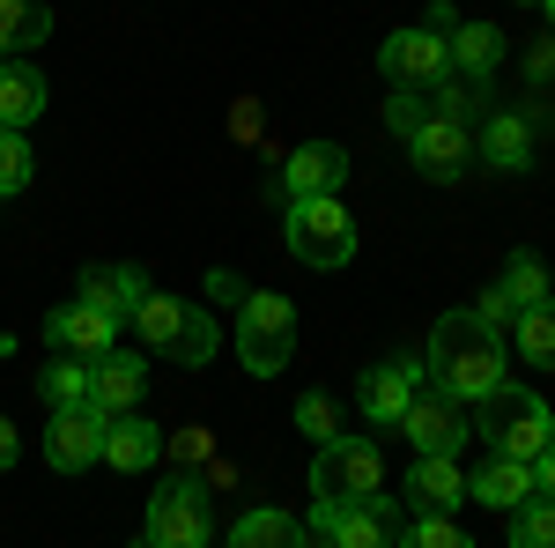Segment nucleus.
<instances>
[{
	"instance_id": "obj_1",
	"label": "nucleus",
	"mask_w": 555,
	"mask_h": 548,
	"mask_svg": "<svg viewBox=\"0 0 555 548\" xmlns=\"http://www.w3.org/2000/svg\"><path fill=\"white\" fill-rule=\"evenodd\" d=\"M429 385H444L452 400H481L489 385H504V334H489L474 311H444L429 327Z\"/></svg>"
},
{
	"instance_id": "obj_2",
	"label": "nucleus",
	"mask_w": 555,
	"mask_h": 548,
	"mask_svg": "<svg viewBox=\"0 0 555 548\" xmlns=\"http://www.w3.org/2000/svg\"><path fill=\"white\" fill-rule=\"evenodd\" d=\"M127 327L141 334L149 356H164L178 371H201V364H215V348H222V334H215V319L201 304H178V296H156V290L141 296V311H133Z\"/></svg>"
},
{
	"instance_id": "obj_3",
	"label": "nucleus",
	"mask_w": 555,
	"mask_h": 548,
	"mask_svg": "<svg viewBox=\"0 0 555 548\" xmlns=\"http://www.w3.org/2000/svg\"><path fill=\"white\" fill-rule=\"evenodd\" d=\"M474 430L489 437V453H504V460H533L541 445L555 437V408L533 393V385H489L481 400H474Z\"/></svg>"
},
{
	"instance_id": "obj_4",
	"label": "nucleus",
	"mask_w": 555,
	"mask_h": 548,
	"mask_svg": "<svg viewBox=\"0 0 555 548\" xmlns=\"http://www.w3.org/2000/svg\"><path fill=\"white\" fill-rule=\"evenodd\" d=\"M215 511H208V482L193 467H178L171 482H156V497L141 511V534L133 548H208Z\"/></svg>"
},
{
	"instance_id": "obj_5",
	"label": "nucleus",
	"mask_w": 555,
	"mask_h": 548,
	"mask_svg": "<svg viewBox=\"0 0 555 548\" xmlns=\"http://www.w3.org/2000/svg\"><path fill=\"white\" fill-rule=\"evenodd\" d=\"M289 348H297V304L282 290H253L237 304V364L253 379H274L289 364Z\"/></svg>"
},
{
	"instance_id": "obj_6",
	"label": "nucleus",
	"mask_w": 555,
	"mask_h": 548,
	"mask_svg": "<svg viewBox=\"0 0 555 548\" xmlns=\"http://www.w3.org/2000/svg\"><path fill=\"white\" fill-rule=\"evenodd\" d=\"M282 238H289V253L304 267H348L356 259V215L341 208V193H326V201H289V222H282Z\"/></svg>"
},
{
	"instance_id": "obj_7",
	"label": "nucleus",
	"mask_w": 555,
	"mask_h": 548,
	"mask_svg": "<svg viewBox=\"0 0 555 548\" xmlns=\"http://www.w3.org/2000/svg\"><path fill=\"white\" fill-rule=\"evenodd\" d=\"M400 497H385V489H371V497H356V505H319L311 511V534L319 541L311 548H392L400 541Z\"/></svg>"
},
{
	"instance_id": "obj_8",
	"label": "nucleus",
	"mask_w": 555,
	"mask_h": 548,
	"mask_svg": "<svg viewBox=\"0 0 555 548\" xmlns=\"http://www.w3.org/2000/svg\"><path fill=\"white\" fill-rule=\"evenodd\" d=\"M385 489V460L371 437H326L319 460H311V505H356Z\"/></svg>"
},
{
	"instance_id": "obj_9",
	"label": "nucleus",
	"mask_w": 555,
	"mask_h": 548,
	"mask_svg": "<svg viewBox=\"0 0 555 548\" xmlns=\"http://www.w3.org/2000/svg\"><path fill=\"white\" fill-rule=\"evenodd\" d=\"M400 430L415 437V453H444V460H460V445H467V430H474V416H467V400H452L444 385H415L408 393V416H400Z\"/></svg>"
},
{
	"instance_id": "obj_10",
	"label": "nucleus",
	"mask_w": 555,
	"mask_h": 548,
	"mask_svg": "<svg viewBox=\"0 0 555 548\" xmlns=\"http://www.w3.org/2000/svg\"><path fill=\"white\" fill-rule=\"evenodd\" d=\"M378 67L392 89H429L437 75H452V44L444 30H429V23H408V30H392L378 44Z\"/></svg>"
},
{
	"instance_id": "obj_11",
	"label": "nucleus",
	"mask_w": 555,
	"mask_h": 548,
	"mask_svg": "<svg viewBox=\"0 0 555 548\" xmlns=\"http://www.w3.org/2000/svg\"><path fill=\"white\" fill-rule=\"evenodd\" d=\"M408 164L423 170L429 186L467 178V170H474V127H460V119H437V112H429L423 127L408 133Z\"/></svg>"
},
{
	"instance_id": "obj_12",
	"label": "nucleus",
	"mask_w": 555,
	"mask_h": 548,
	"mask_svg": "<svg viewBox=\"0 0 555 548\" xmlns=\"http://www.w3.org/2000/svg\"><path fill=\"white\" fill-rule=\"evenodd\" d=\"M44 341H52V356H82V364H96V356H112L119 348V319H104L96 304H60L52 319H44Z\"/></svg>"
},
{
	"instance_id": "obj_13",
	"label": "nucleus",
	"mask_w": 555,
	"mask_h": 548,
	"mask_svg": "<svg viewBox=\"0 0 555 548\" xmlns=\"http://www.w3.org/2000/svg\"><path fill=\"white\" fill-rule=\"evenodd\" d=\"M348 186V149L341 141H304L282 156V193L289 201H326V193H341Z\"/></svg>"
},
{
	"instance_id": "obj_14",
	"label": "nucleus",
	"mask_w": 555,
	"mask_h": 548,
	"mask_svg": "<svg viewBox=\"0 0 555 548\" xmlns=\"http://www.w3.org/2000/svg\"><path fill=\"white\" fill-rule=\"evenodd\" d=\"M44 460H52V474H82V467H96L104 460V416H96V408H52Z\"/></svg>"
},
{
	"instance_id": "obj_15",
	"label": "nucleus",
	"mask_w": 555,
	"mask_h": 548,
	"mask_svg": "<svg viewBox=\"0 0 555 548\" xmlns=\"http://www.w3.org/2000/svg\"><path fill=\"white\" fill-rule=\"evenodd\" d=\"M75 296H82V304H96L104 319H119V327H127L133 311H141V296H149V275H141L133 259H96V267H82Z\"/></svg>"
},
{
	"instance_id": "obj_16",
	"label": "nucleus",
	"mask_w": 555,
	"mask_h": 548,
	"mask_svg": "<svg viewBox=\"0 0 555 548\" xmlns=\"http://www.w3.org/2000/svg\"><path fill=\"white\" fill-rule=\"evenodd\" d=\"M141 385H149V364L127 356V348H112V356H96L89 364V408L112 422V416H133V400H141Z\"/></svg>"
},
{
	"instance_id": "obj_17",
	"label": "nucleus",
	"mask_w": 555,
	"mask_h": 548,
	"mask_svg": "<svg viewBox=\"0 0 555 548\" xmlns=\"http://www.w3.org/2000/svg\"><path fill=\"white\" fill-rule=\"evenodd\" d=\"M467 505V467L444 460V453H423V460L408 467V511H452Z\"/></svg>"
},
{
	"instance_id": "obj_18",
	"label": "nucleus",
	"mask_w": 555,
	"mask_h": 548,
	"mask_svg": "<svg viewBox=\"0 0 555 548\" xmlns=\"http://www.w3.org/2000/svg\"><path fill=\"white\" fill-rule=\"evenodd\" d=\"M164 460V430L149 416H112L104 422V467H119V474H149V467Z\"/></svg>"
},
{
	"instance_id": "obj_19",
	"label": "nucleus",
	"mask_w": 555,
	"mask_h": 548,
	"mask_svg": "<svg viewBox=\"0 0 555 548\" xmlns=\"http://www.w3.org/2000/svg\"><path fill=\"white\" fill-rule=\"evenodd\" d=\"M474 156H481L489 170H526L533 164V119H526V112H489Z\"/></svg>"
},
{
	"instance_id": "obj_20",
	"label": "nucleus",
	"mask_w": 555,
	"mask_h": 548,
	"mask_svg": "<svg viewBox=\"0 0 555 548\" xmlns=\"http://www.w3.org/2000/svg\"><path fill=\"white\" fill-rule=\"evenodd\" d=\"M467 497H474V505H489V511H518L526 497H533V460H504V453H496L489 467H474V474H467Z\"/></svg>"
},
{
	"instance_id": "obj_21",
	"label": "nucleus",
	"mask_w": 555,
	"mask_h": 548,
	"mask_svg": "<svg viewBox=\"0 0 555 548\" xmlns=\"http://www.w3.org/2000/svg\"><path fill=\"white\" fill-rule=\"evenodd\" d=\"M44 97H52V89H44V75L30 60H0V127L23 133L44 112Z\"/></svg>"
},
{
	"instance_id": "obj_22",
	"label": "nucleus",
	"mask_w": 555,
	"mask_h": 548,
	"mask_svg": "<svg viewBox=\"0 0 555 548\" xmlns=\"http://www.w3.org/2000/svg\"><path fill=\"white\" fill-rule=\"evenodd\" d=\"M444 44H452V75H474V82H489L496 60H504V30L496 23H452Z\"/></svg>"
},
{
	"instance_id": "obj_23",
	"label": "nucleus",
	"mask_w": 555,
	"mask_h": 548,
	"mask_svg": "<svg viewBox=\"0 0 555 548\" xmlns=\"http://www.w3.org/2000/svg\"><path fill=\"white\" fill-rule=\"evenodd\" d=\"M52 38V8L44 0H0V60H23Z\"/></svg>"
},
{
	"instance_id": "obj_24",
	"label": "nucleus",
	"mask_w": 555,
	"mask_h": 548,
	"mask_svg": "<svg viewBox=\"0 0 555 548\" xmlns=\"http://www.w3.org/2000/svg\"><path fill=\"white\" fill-rule=\"evenodd\" d=\"M230 548H311V526L304 519H289V511L259 505L237 519V534H230Z\"/></svg>"
},
{
	"instance_id": "obj_25",
	"label": "nucleus",
	"mask_w": 555,
	"mask_h": 548,
	"mask_svg": "<svg viewBox=\"0 0 555 548\" xmlns=\"http://www.w3.org/2000/svg\"><path fill=\"white\" fill-rule=\"evenodd\" d=\"M423 97H429L437 119H460V127H481L489 119V82H474V75H437Z\"/></svg>"
},
{
	"instance_id": "obj_26",
	"label": "nucleus",
	"mask_w": 555,
	"mask_h": 548,
	"mask_svg": "<svg viewBox=\"0 0 555 548\" xmlns=\"http://www.w3.org/2000/svg\"><path fill=\"white\" fill-rule=\"evenodd\" d=\"M512 348L533 364V371H555V296L526 304V311L512 319Z\"/></svg>"
},
{
	"instance_id": "obj_27",
	"label": "nucleus",
	"mask_w": 555,
	"mask_h": 548,
	"mask_svg": "<svg viewBox=\"0 0 555 548\" xmlns=\"http://www.w3.org/2000/svg\"><path fill=\"white\" fill-rule=\"evenodd\" d=\"M408 393H415V379H408L400 364H378V371L363 379V393H356V400H363V416H371V422H392V430H400V416H408Z\"/></svg>"
},
{
	"instance_id": "obj_28",
	"label": "nucleus",
	"mask_w": 555,
	"mask_h": 548,
	"mask_svg": "<svg viewBox=\"0 0 555 548\" xmlns=\"http://www.w3.org/2000/svg\"><path fill=\"white\" fill-rule=\"evenodd\" d=\"M38 393H44V408H89V364L82 356H52Z\"/></svg>"
},
{
	"instance_id": "obj_29",
	"label": "nucleus",
	"mask_w": 555,
	"mask_h": 548,
	"mask_svg": "<svg viewBox=\"0 0 555 548\" xmlns=\"http://www.w3.org/2000/svg\"><path fill=\"white\" fill-rule=\"evenodd\" d=\"M392 548H474V541H467L460 519H444V511H415V519L400 526V541H392Z\"/></svg>"
},
{
	"instance_id": "obj_30",
	"label": "nucleus",
	"mask_w": 555,
	"mask_h": 548,
	"mask_svg": "<svg viewBox=\"0 0 555 548\" xmlns=\"http://www.w3.org/2000/svg\"><path fill=\"white\" fill-rule=\"evenodd\" d=\"M30 178H38V149H30L15 127H0V201H8V193H23Z\"/></svg>"
},
{
	"instance_id": "obj_31",
	"label": "nucleus",
	"mask_w": 555,
	"mask_h": 548,
	"mask_svg": "<svg viewBox=\"0 0 555 548\" xmlns=\"http://www.w3.org/2000/svg\"><path fill=\"white\" fill-rule=\"evenodd\" d=\"M496 290H504L518 311H526V304H541V296H548V267H541L533 253H512V259H504V282H496Z\"/></svg>"
},
{
	"instance_id": "obj_32",
	"label": "nucleus",
	"mask_w": 555,
	"mask_h": 548,
	"mask_svg": "<svg viewBox=\"0 0 555 548\" xmlns=\"http://www.w3.org/2000/svg\"><path fill=\"white\" fill-rule=\"evenodd\" d=\"M512 548H555V505L548 497H526L512 511Z\"/></svg>"
},
{
	"instance_id": "obj_33",
	"label": "nucleus",
	"mask_w": 555,
	"mask_h": 548,
	"mask_svg": "<svg viewBox=\"0 0 555 548\" xmlns=\"http://www.w3.org/2000/svg\"><path fill=\"white\" fill-rule=\"evenodd\" d=\"M297 430L311 437V445L341 437V416H334V400H326V393H304V400H297Z\"/></svg>"
},
{
	"instance_id": "obj_34",
	"label": "nucleus",
	"mask_w": 555,
	"mask_h": 548,
	"mask_svg": "<svg viewBox=\"0 0 555 548\" xmlns=\"http://www.w3.org/2000/svg\"><path fill=\"white\" fill-rule=\"evenodd\" d=\"M423 119H429V97H423V89H392V97H385V127L400 133V141L423 127Z\"/></svg>"
},
{
	"instance_id": "obj_35",
	"label": "nucleus",
	"mask_w": 555,
	"mask_h": 548,
	"mask_svg": "<svg viewBox=\"0 0 555 548\" xmlns=\"http://www.w3.org/2000/svg\"><path fill=\"white\" fill-rule=\"evenodd\" d=\"M474 319H481L489 334H512L518 304H512V296H504V290H481V296H474Z\"/></svg>"
},
{
	"instance_id": "obj_36",
	"label": "nucleus",
	"mask_w": 555,
	"mask_h": 548,
	"mask_svg": "<svg viewBox=\"0 0 555 548\" xmlns=\"http://www.w3.org/2000/svg\"><path fill=\"white\" fill-rule=\"evenodd\" d=\"M208 296H215V304H245L253 290H245V282L230 275V267H208Z\"/></svg>"
},
{
	"instance_id": "obj_37",
	"label": "nucleus",
	"mask_w": 555,
	"mask_h": 548,
	"mask_svg": "<svg viewBox=\"0 0 555 548\" xmlns=\"http://www.w3.org/2000/svg\"><path fill=\"white\" fill-rule=\"evenodd\" d=\"M533 497H548V505H555V437L533 453Z\"/></svg>"
},
{
	"instance_id": "obj_38",
	"label": "nucleus",
	"mask_w": 555,
	"mask_h": 548,
	"mask_svg": "<svg viewBox=\"0 0 555 548\" xmlns=\"http://www.w3.org/2000/svg\"><path fill=\"white\" fill-rule=\"evenodd\" d=\"M208 460V430H178V467H201Z\"/></svg>"
},
{
	"instance_id": "obj_39",
	"label": "nucleus",
	"mask_w": 555,
	"mask_h": 548,
	"mask_svg": "<svg viewBox=\"0 0 555 548\" xmlns=\"http://www.w3.org/2000/svg\"><path fill=\"white\" fill-rule=\"evenodd\" d=\"M526 82H555V44H541V52H526Z\"/></svg>"
},
{
	"instance_id": "obj_40",
	"label": "nucleus",
	"mask_w": 555,
	"mask_h": 548,
	"mask_svg": "<svg viewBox=\"0 0 555 548\" xmlns=\"http://www.w3.org/2000/svg\"><path fill=\"white\" fill-rule=\"evenodd\" d=\"M8 467H15V422L0 416V474H8Z\"/></svg>"
},
{
	"instance_id": "obj_41",
	"label": "nucleus",
	"mask_w": 555,
	"mask_h": 548,
	"mask_svg": "<svg viewBox=\"0 0 555 548\" xmlns=\"http://www.w3.org/2000/svg\"><path fill=\"white\" fill-rule=\"evenodd\" d=\"M8 348H15V334H0V356H8Z\"/></svg>"
},
{
	"instance_id": "obj_42",
	"label": "nucleus",
	"mask_w": 555,
	"mask_h": 548,
	"mask_svg": "<svg viewBox=\"0 0 555 548\" xmlns=\"http://www.w3.org/2000/svg\"><path fill=\"white\" fill-rule=\"evenodd\" d=\"M541 8H548V23H555V0H541Z\"/></svg>"
}]
</instances>
